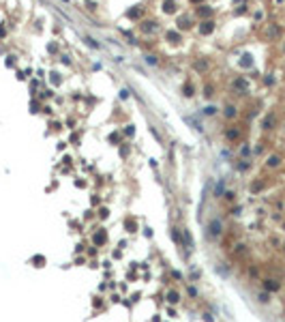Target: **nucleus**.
I'll list each match as a JSON object with an SVG mask.
<instances>
[{"label":"nucleus","mask_w":285,"mask_h":322,"mask_svg":"<svg viewBox=\"0 0 285 322\" xmlns=\"http://www.w3.org/2000/svg\"><path fill=\"white\" fill-rule=\"evenodd\" d=\"M208 232H210V236H212V238L221 236V232H223V224H221V219H212V221H210V226H208Z\"/></svg>","instance_id":"f257e3e1"},{"label":"nucleus","mask_w":285,"mask_h":322,"mask_svg":"<svg viewBox=\"0 0 285 322\" xmlns=\"http://www.w3.org/2000/svg\"><path fill=\"white\" fill-rule=\"evenodd\" d=\"M206 67H208V65H206V60H204V62H202V60H197V62H195V69H197V71H204Z\"/></svg>","instance_id":"6ab92c4d"},{"label":"nucleus","mask_w":285,"mask_h":322,"mask_svg":"<svg viewBox=\"0 0 285 322\" xmlns=\"http://www.w3.org/2000/svg\"><path fill=\"white\" fill-rule=\"evenodd\" d=\"M270 125H275V116H272V114L266 116V120H264V129H270Z\"/></svg>","instance_id":"2eb2a0df"},{"label":"nucleus","mask_w":285,"mask_h":322,"mask_svg":"<svg viewBox=\"0 0 285 322\" xmlns=\"http://www.w3.org/2000/svg\"><path fill=\"white\" fill-rule=\"evenodd\" d=\"M133 131H135V129H133V127H131V125H129V127H127V129H124V133H127V136H133Z\"/></svg>","instance_id":"cd10ccee"},{"label":"nucleus","mask_w":285,"mask_h":322,"mask_svg":"<svg viewBox=\"0 0 285 322\" xmlns=\"http://www.w3.org/2000/svg\"><path fill=\"white\" fill-rule=\"evenodd\" d=\"M165 301H167V303H172V305H174V303H178V301H180V294H178V292H176V290H169V292H167V294H165Z\"/></svg>","instance_id":"7ed1b4c3"},{"label":"nucleus","mask_w":285,"mask_h":322,"mask_svg":"<svg viewBox=\"0 0 285 322\" xmlns=\"http://www.w3.org/2000/svg\"><path fill=\"white\" fill-rule=\"evenodd\" d=\"M225 116H227V118H234V116H236V107H234V105H227V110H225Z\"/></svg>","instance_id":"4468645a"},{"label":"nucleus","mask_w":285,"mask_h":322,"mask_svg":"<svg viewBox=\"0 0 285 322\" xmlns=\"http://www.w3.org/2000/svg\"><path fill=\"white\" fill-rule=\"evenodd\" d=\"M199 15H202V17H210V15H212V9H208V6H206V9H199Z\"/></svg>","instance_id":"f3484780"},{"label":"nucleus","mask_w":285,"mask_h":322,"mask_svg":"<svg viewBox=\"0 0 285 322\" xmlns=\"http://www.w3.org/2000/svg\"><path fill=\"white\" fill-rule=\"evenodd\" d=\"M236 253H244V245H236Z\"/></svg>","instance_id":"c85d7f7f"},{"label":"nucleus","mask_w":285,"mask_h":322,"mask_svg":"<svg viewBox=\"0 0 285 322\" xmlns=\"http://www.w3.org/2000/svg\"><path fill=\"white\" fill-rule=\"evenodd\" d=\"M257 299H259V303H268V301H270V299H268V294H266V292H264V294H259V296H257Z\"/></svg>","instance_id":"b1692460"},{"label":"nucleus","mask_w":285,"mask_h":322,"mask_svg":"<svg viewBox=\"0 0 285 322\" xmlns=\"http://www.w3.org/2000/svg\"><path fill=\"white\" fill-rule=\"evenodd\" d=\"M182 94H185V97H193V94H195V92H193V86H191V84H185Z\"/></svg>","instance_id":"ddd939ff"},{"label":"nucleus","mask_w":285,"mask_h":322,"mask_svg":"<svg viewBox=\"0 0 285 322\" xmlns=\"http://www.w3.org/2000/svg\"><path fill=\"white\" fill-rule=\"evenodd\" d=\"M185 28H191L189 17H180V19H178V30H185Z\"/></svg>","instance_id":"0eeeda50"},{"label":"nucleus","mask_w":285,"mask_h":322,"mask_svg":"<svg viewBox=\"0 0 285 322\" xmlns=\"http://www.w3.org/2000/svg\"><path fill=\"white\" fill-rule=\"evenodd\" d=\"M172 238H174L176 243H180V234H178V230H172Z\"/></svg>","instance_id":"393cba45"},{"label":"nucleus","mask_w":285,"mask_h":322,"mask_svg":"<svg viewBox=\"0 0 285 322\" xmlns=\"http://www.w3.org/2000/svg\"><path fill=\"white\" fill-rule=\"evenodd\" d=\"M212 30H214V22H210V19L202 22V26H199V32H202V35H210Z\"/></svg>","instance_id":"f03ea898"},{"label":"nucleus","mask_w":285,"mask_h":322,"mask_svg":"<svg viewBox=\"0 0 285 322\" xmlns=\"http://www.w3.org/2000/svg\"><path fill=\"white\" fill-rule=\"evenodd\" d=\"M223 187H225L223 181H219V183H217V187H214V195H217V198H221V195H223Z\"/></svg>","instance_id":"9b49d317"},{"label":"nucleus","mask_w":285,"mask_h":322,"mask_svg":"<svg viewBox=\"0 0 285 322\" xmlns=\"http://www.w3.org/2000/svg\"><path fill=\"white\" fill-rule=\"evenodd\" d=\"M99 217L105 219V217H107V208H101V211H99Z\"/></svg>","instance_id":"bb28decb"},{"label":"nucleus","mask_w":285,"mask_h":322,"mask_svg":"<svg viewBox=\"0 0 285 322\" xmlns=\"http://www.w3.org/2000/svg\"><path fill=\"white\" fill-rule=\"evenodd\" d=\"M182 238H185V245H187V247H191V245H193V238H191L189 230H185V234H182Z\"/></svg>","instance_id":"dca6fc26"},{"label":"nucleus","mask_w":285,"mask_h":322,"mask_svg":"<svg viewBox=\"0 0 285 322\" xmlns=\"http://www.w3.org/2000/svg\"><path fill=\"white\" fill-rule=\"evenodd\" d=\"M281 163V157L279 155H272V157H268V168H277Z\"/></svg>","instance_id":"6e6552de"},{"label":"nucleus","mask_w":285,"mask_h":322,"mask_svg":"<svg viewBox=\"0 0 285 322\" xmlns=\"http://www.w3.org/2000/svg\"><path fill=\"white\" fill-rule=\"evenodd\" d=\"M84 41H86V43H88L90 47H99V43H95V39H90V37H86Z\"/></svg>","instance_id":"4be33fe9"},{"label":"nucleus","mask_w":285,"mask_h":322,"mask_svg":"<svg viewBox=\"0 0 285 322\" xmlns=\"http://www.w3.org/2000/svg\"><path fill=\"white\" fill-rule=\"evenodd\" d=\"M204 94H206V97H212V86H206V88H204Z\"/></svg>","instance_id":"a878e982"},{"label":"nucleus","mask_w":285,"mask_h":322,"mask_svg":"<svg viewBox=\"0 0 285 322\" xmlns=\"http://www.w3.org/2000/svg\"><path fill=\"white\" fill-rule=\"evenodd\" d=\"M264 288H266V290H279V281H275V279H266V281H264Z\"/></svg>","instance_id":"423d86ee"},{"label":"nucleus","mask_w":285,"mask_h":322,"mask_svg":"<svg viewBox=\"0 0 285 322\" xmlns=\"http://www.w3.org/2000/svg\"><path fill=\"white\" fill-rule=\"evenodd\" d=\"M124 226H127V230H129V232H135V230H137V224H135L133 219H127V221H124Z\"/></svg>","instance_id":"f8f14e48"},{"label":"nucleus","mask_w":285,"mask_h":322,"mask_svg":"<svg viewBox=\"0 0 285 322\" xmlns=\"http://www.w3.org/2000/svg\"><path fill=\"white\" fill-rule=\"evenodd\" d=\"M154 28H157V22H154V19H152V22H144L142 24L144 32H150V30H154Z\"/></svg>","instance_id":"1a4fd4ad"},{"label":"nucleus","mask_w":285,"mask_h":322,"mask_svg":"<svg viewBox=\"0 0 285 322\" xmlns=\"http://www.w3.org/2000/svg\"><path fill=\"white\" fill-rule=\"evenodd\" d=\"M0 37H4V28L2 26H0Z\"/></svg>","instance_id":"7c9ffc66"},{"label":"nucleus","mask_w":285,"mask_h":322,"mask_svg":"<svg viewBox=\"0 0 285 322\" xmlns=\"http://www.w3.org/2000/svg\"><path fill=\"white\" fill-rule=\"evenodd\" d=\"M146 62L148 65H157V56H146Z\"/></svg>","instance_id":"5701e85b"},{"label":"nucleus","mask_w":285,"mask_h":322,"mask_svg":"<svg viewBox=\"0 0 285 322\" xmlns=\"http://www.w3.org/2000/svg\"><path fill=\"white\" fill-rule=\"evenodd\" d=\"M127 15H129V17H140V15H142V11H140V9H131Z\"/></svg>","instance_id":"a211bd4d"},{"label":"nucleus","mask_w":285,"mask_h":322,"mask_svg":"<svg viewBox=\"0 0 285 322\" xmlns=\"http://www.w3.org/2000/svg\"><path fill=\"white\" fill-rule=\"evenodd\" d=\"M92 240H95V245H103V243L107 240V234H105V230H99V232L95 234V238H92Z\"/></svg>","instance_id":"20e7f679"},{"label":"nucleus","mask_w":285,"mask_h":322,"mask_svg":"<svg viewBox=\"0 0 285 322\" xmlns=\"http://www.w3.org/2000/svg\"><path fill=\"white\" fill-rule=\"evenodd\" d=\"M227 140H238V131H236V129L227 131Z\"/></svg>","instance_id":"412c9836"},{"label":"nucleus","mask_w":285,"mask_h":322,"mask_svg":"<svg viewBox=\"0 0 285 322\" xmlns=\"http://www.w3.org/2000/svg\"><path fill=\"white\" fill-rule=\"evenodd\" d=\"M43 262H45L43 256H35V266H43Z\"/></svg>","instance_id":"aec40b11"},{"label":"nucleus","mask_w":285,"mask_h":322,"mask_svg":"<svg viewBox=\"0 0 285 322\" xmlns=\"http://www.w3.org/2000/svg\"><path fill=\"white\" fill-rule=\"evenodd\" d=\"M165 37H167V41H172V43H178V41H180V35H178L176 30H172V32H167Z\"/></svg>","instance_id":"9d476101"},{"label":"nucleus","mask_w":285,"mask_h":322,"mask_svg":"<svg viewBox=\"0 0 285 322\" xmlns=\"http://www.w3.org/2000/svg\"><path fill=\"white\" fill-rule=\"evenodd\" d=\"M191 4H197V2H204V0H189Z\"/></svg>","instance_id":"c756f323"},{"label":"nucleus","mask_w":285,"mask_h":322,"mask_svg":"<svg viewBox=\"0 0 285 322\" xmlns=\"http://www.w3.org/2000/svg\"><path fill=\"white\" fill-rule=\"evenodd\" d=\"M163 11H165V13H174V11H176L174 0H165V2H163Z\"/></svg>","instance_id":"39448f33"}]
</instances>
